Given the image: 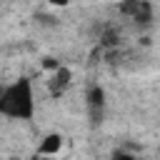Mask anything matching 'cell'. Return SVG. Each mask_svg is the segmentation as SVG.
Instances as JSON below:
<instances>
[{
	"mask_svg": "<svg viewBox=\"0 0 160 160\" xmlns=\"http://www.w3.org/2000/svg\"><path fill=\"white\" fill-rule=\"evenodd\" d=\"M0 115L10 120H30L35 115V90L28 78L0 88Z\"/></svg>",
	"mask_w": 160,
	"mask_h": 160,
	"instance_id": "6da1fadb",
	"label": "cell"
},
{
	"mask_svg": "<svg viewBox=\"0 0 160 160\" xmlns=\"http://www.w3.org/2000/svg\"><path fill=\"white\" fill-rule=\"evenodd\" d=\"M120 12L125 15V18H130L132 22H150L152 20V5L148 2V0H122L120 2Z\"/></svg>",
	"mask_w": 160,
	"mask_h": 160,
	"instance_id": "7a4b0ae2",
	"label": "cell"
},
{
	"mask_svg": "<svg viewBox=\"0 0 160 160\" xmlns=\"http://www.w3.org/2000/svg\"><path fill=\"white\" fill-rule=\"evenodd\" d=\"M70 85H72V70H70L68 65H60V68H55V70L48 75V92H50L52 98L65 95Z\"/></svg>",
	"mask_w": 160,
	"mask_h": 160,
	"instance_id": "3957f363",
	"label": "cell"
},
{
	"mask_svg": "<svg viewBox=\"0 0 160 160\" xmlns=\"http://www.w3.org/2000/svg\"><path fill=\"white\" fill-rule=\"evenodd\" d=\"M62 145H65V138L60 132H48L38 142V155L40 158H58L60 150H62Z\"/></svg>",
	"mask_w": 160,
	"mask_h": 160,
	"instance_id": "277c9868",
	"label": "cell"
},
{
	"mask_svg": "<svg viewBox=\"0 0 160 160\" xmlns=\"http://www.w3.org/2000/svg\"><path fill=\"white\" fill-rule=\"evenodd\" d=\"M102 102H105V92H102V88H100V85H92V88L88 90V105H90V110H100Z\"/></svg>",
	"mask_w": 160,
	"mask_h": 160,
	"instance_id": "5b68a950",
	"label": "cell"
},
{
	"mask_svg": "<svg viewBox=\"0 0 160 160\" xmlns=\"http://www.w3.org/2000/svg\"><path fill=\"white\" fill-rule=\"evenodd\" d=\"M110 160H138V158L130 155V152H125V150H115V152L110 155Z\"/></svg>",
	"mask_w": 160,
	"mask_h": 160,
	"instance_id": "8992f818",
	"label": "cell"
},
{
	"mask_svg": "<svg viewBox=\"0 0 160 160\" xmlns=\"http://www.w3.org/2000/svg\"><path fill=\"white\" fill-rule=\"evenodd\" d=\"M45 2H50V5H60V8H62V5H68L70 0H45Z\"/></svg>",
	"mask_w": 160,
	"mask_h": 160,
	"instance_id": "52a82bcc",
	"label": "cell"
},
{
	"mask_svg": "<svg viewBox=\"0 0 160 160\" xmlns=\"http://www.w3.org/2000/svg\"><path fill=\"white\" fill-rule=\"evenodd\" d=\"M35 160H55V158H40V155H38V158H35Z\"/></svg>",
	"mask_w": 160,
	"mask_h": 160,
	"instance_id": "ba28073f",
	"label": "cell"
}]
</instances>
